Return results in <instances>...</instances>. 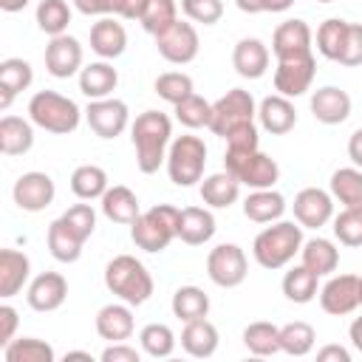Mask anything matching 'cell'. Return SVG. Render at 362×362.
Returning a JSON list of instances; mask_svg holds the SVG:
<instances>
[{
	"label": "cell",
	"instance_id": "57",
	"mask_svg": "<svg viewBox=\"0 0 362 362\" xmlns=\"http://www.w3.org/2000/svg\"><path fill=\"white\" fill-rule=\"evenodd\" d=\"M348 158L354 161V167H359V170H362V127H359V130H354V133H351V139H348Z\"/></svg>",
	"mask_w": 362,
	"mask_h": 362
},
{
	"label": "cell",
	"instance_id": "49",
	"mask_svg": "<svg viewBox=\"0 0 362 362\" xmlns=\"http://www.w3.org/2000/svg\"><path fill=\"white\" fill-rule=\"evenodd\" d=\"M334 238L342 243V246H362V209H354V206H342L339 215H334Z\"/></svg>",
	"mask_w": 362,
	"mask_h": 362
},
{
	"label": "cell",
	"instance_id": "37",
	"mask_svg": "<svg viewBox=\"0 0 362 362\" xmlns=\"http://www.w3.org/2000/svg\"><path fill=\"white\" fill-rule=\"evenodd\" d=\"M317 291H320V274H314L308 266L300 263V266H294V269H288L283 274L286 300H291L297 305H305V303H311L317 297Z\"/></svg>",
	"mask_w": 362,
	"mask_h": 362
},
{
	"label": "cell",
	"instance_id": "55",
	"mask_svg": "<svg viewBox=\"0 0 362 362\" xmlns=\"http://www.w3.org/2000/svg\"><path fill=\"white\" fill-rule=\"evenodd\" d=\"M99 359H102V362H139L141 354H139L133 345H127V342H110V345L99 354Z\"/></svg>",
	"mask_w": 362,
	"mask_h": 362
},
{
	"label": "cell",
	"instance_id": "17",
	"mask_svg": "<svg viewBox=\"0 0 362 362\" xmlns=\"http://www.w3.org/2000/svg\"><path fill=\"white\" fill-rule=\"evenodd\" d=\"M65 297H68V280L59 272H40L25 288V303L40 314L57 311L65 303Z\"/></svg>",
	"mask_w": 362,
	"mask_h": 362
},
{
	"label": "cell",
	"instance_id": "51",
	"mask_svg": "<svg viewBox=\"0 0 362 362\" xmlns=\"http://www.w3.org/2000/svg\"><path fill=\"white\" fill-rule=\"evenodd\" d=\"M59 218H62L82 240H88V238L93 235V229H96V212H93L90 204H74V206H68Z\"/></svg>",
	"mask_w": 362,
	"mask_h": 362
},
{
	"label": "cell",
	"instance_id": "2",
	"mask_svg": "<svg viewBox=\"0 0 362 362\" xmlns=\"http://www.w3.org/2000/svg\"><path fill=\"white\" fill-rule=\"evenodd\" d=\"M300 249H303V226L297 221H274L272 226L260 229L252 240V255L257 266L269 272L288 266Z\"/></svg>",
	"mask_w": 362,
	"mask_h": 362
},
{
	"label": "cell",
	"instance_id": "1",
	"mask_svg": "<svg viewBox=\"0 0 362 362\" xmlns=\"http://www.w3.org/2000/svg\"><path fill=\"white\" fill-rule=\"evenodd\" d=\"M130 139L136 147V167L144 175H153L167 161V150L173 141V122L161 110H144L130 124Z\"/></svg>",
	"mask_w": 362,
	"mask_h": 362
},
{
	"label": "cell",
	"instance_id": "23",
	"mask_svg": "<svg viewBox=\"0 0 362 362\" xmlns=\"http://www.w3.org/2000/svg\"><path fill=\"white\" fill-rule=\"evenodd\" d=\"M90 48L102 59H116L127 48V31L116 17H99L90 25Z\"/></svg>",
	"mask_w": 362,
	"mask_h": 362
},
{
	"label": "cell",
	"instance_id": "20",
	"mask_svg": "<svg viewBox=\"0 0 362 362\" xmlns=\"http://www.w3.org/2000/svg\"><path fill=\"white\" fill-rule=\"evenodd\" d=\"M311 113L320 124H342L351 116V96L337 85H322L311 93Z\"/></svg>",
	"mask_w": 362,
	"mask_h": 362
},
{
	"label": "cell",
	"instance_id": "10",
	"mask_svg": "<svg viewBox=\"0 0 362 362\" xmlns=\"http://www.w3.org/2000/svg\"><path fill=\"white\" fill-rule=\"evenodd\" d=\"M156 48L158 54L170 62V65H187L198 57L201 40L192 23L187 20H175L170 28H164L161 34H156Z\"/></svg>",
	"mask_w": 362,
	"mask_h": 362
},
{
	"label": "cell",
	"instance_id": "56",
	"mask_svg": "<svg viewBox=\"0 0 362 362\" xmlns=\"http://www.w3.org/2000/svg\"><path fill=\"white\" fill-rule=\"evenodd\" d=\"M317 359L320 362H351V351L342 345H322L317 351Z\"/></svg>",
	"mask_w": 362,
	"mask_h": 362
},
{
	"label": "cell",
	"instance_id": "19",
	"mask_svg": "<svg viewBox=\"0 0 362 362\" xmlns=\"http://www.w3.org/2000/svg\"><path fill=\"white\" fill-rule=\"evenodd\" d=\"M96 334L107 342H127L136 331V320H133V305L127 303H107L96 311Z\"/></svg>",
	"mask_w": 362,
	"mask_h": 362
},
{
	"label": "cell",
	"instance_id": "48",
	"mask_svg": "<svg viewBox=\"0 0 362 362\" xmlns=\"http://www.w3.org/2000/svg\"><path fill=\"white\" fill-rule=\"evenodd\" d=\"M175 119L189 127V130H198V127H209V119H212V102H206L204 96L192 93L187 96L184 102L175 105Z\"/></svg>",
	"mask_w": 362,
	"mask_h": 362
},
{
	"label": "cell",
	"instance_id": "30",
	"mask_svg": "<svg viewBox=\"0 0 362 362\" xmlns=\"http://www.w3.org/2000/svg\"><path fill=\"white\" fill-rule=\"evenodd\" d=\"M99 201H102V212H105V218L113 221V223H124V226H130V223L141 215V206H139L136 192H133L130 187H124V184H113V187H107V192H105Z\"/></svg>",
	"mask_w": 362,
	"mask_h": 362
},
{
	"label": "cell",
	"instance_id": "12",
	"mask_svg": "<svg viewBox=\"0 0 362 362\" xmlns=\"http://www.w3.org/2000/svg\"><path fill=\"white\" fill-rule=\"evenodd\" d=\"M11 198H14V204H17L23 212H42V209H48V206L54 204V198H57L54 178H51L48 173H40V170L23 173V175L14 181Z\"/></svg>",
	"mask_w": 362,
	"mask_h": 362
},
{
	"label": "cell",
	"instance_id": "47",
	"mask_svg": "<svg viewBox=\"0 0 362 362\" xmlns=\"http://www.w3.org/2000/svg\"><path fill=\"white\" fill-rule=\"evenodd\" d=\"M178 20V3L175 0H147L139 23L147 34H161L164 28H170Z\"/></svg>",
	"mask_w": 362,
	"mask_h": 362
},
{
	"label": "cell",
	"instance_id": "6",
	"mask_svg": "<svg viewBox=\"0 0 362 362\" xmlns=\"http://www.w3.org/2000/svg\"><path fill=\"white\" fill-rule=\"evenodd\" d=\"M167 175L175 187H195L204 178L206 167V144L201 136H175L167 150Z\"/></svg>",
	"mask_w": 362,
	"mask_h": 362
},
{
	"label": "cell",
	"instance_id": "53",
	"mask_svg": "<svg viewBox=\"0 0 362 362\" xmlns=\"http://www.w3.org/2000/svg\"><path fill=\"white\" fill-rule=\"evenodd\" d=\"M257 147H260V133L255 122L240 124L226 136V150H257Z\"/></svg>",
	"mask_w": 362,
	"mask_h": 362
},
{
	"label": "cell",
	"instance_id": "21",
	"mask_svg": "<svg viewBox=\"0 0 362 362\" xmlns=\"http://www.w3.org/2000/svg\"><path fill=\"white\" fill-rule=\"evenodd\" d=\"M257 122L266 133L272 136H286L288 130H294L297 124V110L294 102L283 93H272L257 105Z\"/></svg>",
	"mask_w": 362,
	"mask_h": 362
},
{
	"label": "cell",
	"instance_id": "46",
	"mask_svg": "<svg viewBox=\"0 0 362 362\" xmlns=\"http://www.w3.org/2000/svg\"><path fill=\"white\" fill-rule=\"evenodd\" d=\"M153 88H156V93H158L164 102H170L173 107H175L178 102H184L187 96H192V93H195L192 76H189V74H184V71H164V74H158Z\"/></svg>",
	"mask_w": 362,
	"mask_h": 362
},
{
	"label": "cell",
	"instance_id": "50",
	"mask_svg": "<svg viewBox=\"0 0 362 362\" xmlns=\"http://www.w3.org/2000/svg\"><path fill=\"white\" fill-rule=\"evenodd\" d=\"M181 11L189 23L215 25L223 17V3L221 0H181Z\"/></svg>",
	"mask_w": 362,
	"mask_h": 362
},
{
	"label": "cell",
	"instance_id": "36",
	"mask_svg": "<svg viewBox=\"0 0 362 362\" xmlns=\"http://www.w3.org/2000/svg\"><path fill=\"white\" fill-rule=\"evenodd\" d=\"M107 173L99 164H79L71 173V192L79 201H96L107 192Z\"/></svg>",
	"mask_w": 362,
	"mask_h": 362
},
{
	"label": "cell",
	"instance_id": "60",
	"mask_svg": "<svg viewBox=\"0 0 362 362\" xmlns=\"http://www.w3.org/2000/svg\"><path fill=\"white\" fill-rule=\"evenodd\" d=\"M235 6L243 14H260L263 11V0H235Z\"/></svg>",
	"mask_w": 362,
	"mask_h": 362
},
{
	"label": "cell",
	"instance_id": "44",
	"mask_svg": "<svg viewBox=\"0 0 362 362\" xmlns=\"http://www.w3.org/2000/svg\"><path fill=\"white\" fill-rule=\"evenodd\" d=\"M139 342H141V351L153 359H167L175 351V334L164 322H147L139 331Z\"/></svg>",
	"mask_w": 362,
	"mask_h": 362
},
{
	"label": "cell",
	"instance_id": "5",
	"mask_svg": "<svg viewBox=\"0 0 362 362\" xmlns=\"http://www.w3.org/2000/svg\"><path fill=\"white\" fill-rule=\"evenodd\" d=\"M175 238H178V209L170 204H156L130 223V240L150 255L164 252Z\"/></svg>",
	"mask_w": 362,
	"mask_h": 362
},
{
	"label": "cell",
	"instance_id": "31",
	"mask_svg": "<svg viewBox=\"0 0 362 362\" xmlns=\"http://www.w3.org/2000/svg\"><path fill=\"white\" fill-rule=\"evenodd\" d=\"M218 342H221L218 328H215L206 317L184 322V331H181V348H184L189 356H195V359H206V356H212V354L218 351Z\"/></svg>",
	"mask_w": 362,
	"mask_h": 362
},
{
	"label": "cell",
	"instance_id": "40",
	"mask_svg": "<svg viewBox=\"0 0 362 362\" xmlns=\"http://www.w3.org/2000/svg\"><path fill=\"white\" fill-rule=\"evenodd\" d=\"M6 362H54L57 354L45 339L37 337H14L8 345H3Z\"/></svg>",
	"mask_w": 362,
	"mask_h": 362
},
{
	"label": "cell",
	"instance_id": "59",
	"mask_svg": "<svg viewBox=\"0 0 362 362\" xmlns=\"http://www.w3.org/2000/svg\"><path fill=\"white\" fill-rule=\"evenodd\" d=\"M291 6H294V0H263V11H272V14L288 11Z\"/></svg>",
	"mask_w": 362,
	"mask_h": 362
},
{
	"label": "cell",
	"instance_id": "42",
	"mask_svg": "<svg viewBox=\"0 0 362 362\" xmlns=\"http://www.w3.org/2000/svg\"><path fill=\"white\" fill-rule=\"evenodd\" d=\"M348 20H339V17H328L325 23H320L317 28V51L331 59V62H339V54L345 48V37H348Z\"/></svg>",
	"mask_w": 362,
	"mask_h": 362
},
{
	"label": "cell",
	"instance_id": "25",
	"mask_svg": "<svg viewBox=\"0 0 362 362\" xmlns=\"http://www.w3.org/2000/svg\"><path fill=\"white\" fill-rule=\"evenodd\" d=\"M31 277V260L20 249H0V297L11 300Z\"/></svg>",
	"mask_w": 362,
	"mask_h": 362
},
{
	"label": "cell",
	"instance_id": "8",
	"mask_svg": "<svg viewBox=\"0 0 362 362\" xmlns=\"http://www.w3.org/2000/svg\"><path fill=\"white\" fill-rule=\"evenodd\" d=\"M257 116V105L255 96L243 88H232L226 90L218 102H212V119H209V130L221 139H226L235 127L255 122Z\"/></svg>",
	"mask_w": 362,
	"mask_h": 362
},
{
	"label": "cell",
	"instance_id": "15",
	"mask_svg": "<svg viewBox=\"0 0 362 362\" xmlns=\"http://www.w3.org/2000/svg\"><path fill=\"white\" fill-rule=\"evenodd\" d=\"M320 308L334 317L354 314L359 308V277L356 274H334L320 288Z\"/></svg>",
	"mask_w": 362,
	"mask_h": 362
},
{
	"label": "cell",
	"instance_id": "18",
	"mask_svg": "<svg viewBox=\"0 0 362 362\" xmlns=\"http://www.w3.org/2000/svg\"><path fill=\"white\" fill-rule=\"evenodd\" d=\"M311 42H314V34L308 28L305 20H286L274 28L272 34V51L277 59H297V57H305L311 54Z\"/></svg>",
	"mask_w": 362,
	"mask_h": 362
},
{
	"label": "cell",
	"instance_id": "22",
	"mask_svg": "<svg viewBox=\"0 0 362 362\" xmlns=\"http://www.w3.org/2000/svg\"><path fill=\"white\" fill-rule=\"evenodd\" d=\"M232 68L243 79H260L269 71V48L257 37H243L232 48Z\"/></svg>",
	"mask_w": 362,
	"mask_h": 362
},
{
	"label": "cell",
	"instance_id": "64",
	"mask_svg": "<svg viewBox=\"0 0 362 362\" xmlns=\"http://www.w3.org/2000/svg\"><path fill=\"white\" fill-rule=\"evenodd\" d=\"M317 3H334V0H317Z\"/></svg>",
	"mask_w": 362,
	"mask_h": 362
},
{
	"label": "cell",
	"instance_id": "24",
	"mask_svg": "<svg viewBox=\"0 0 362 362\" xmlns=\"http://www.w3.org/2000/svg\"><path fill=\"white\" fill-rule=\"evenodd\" d=\"M215 215L206 206H184L178 209V240L187 246H204L215 235Z\"/></svg>",
	"mask_w": 362,
	"mask_h": 362
},
{
	"label": "cell",
	"instance_id": "32",
	"mask_svg": "<svg viewBox=\"0 0 362 362\" xmlns=\"http://www.w3.org/2000/svg\"><path fill=\"white\" fill-rule=\"evenodd\" d=\"M286 212V198L269 187V189H252L246 198H243V215L255 223H274L280 221Z\"/></svg>",
	"mask_w": 362,
	"mask_h": 362
},
{
	"label": "cell",
	"instance_id": "7",
	"mask_svg": "<svg viewBox=\"0 0 362 362\" xmlns=\"http://www.w3.org/2000/svg\"><path fill=\"white\" fill-rule=\"evenodd\" d=\"M223 170L232 173L240 181V187H249V189H269L280 178L277 161L266 156L260 147L257 150H226Z\"/></svg>",
	"mask_w": 362,
	"mask_h": 362
},
{
	"label": "cell",
	"instance_id": "3",
	"mask_svg": "<svg viewBox=\"0 0 362 362\" xmlns=\"http://www.w3.org/2000/svg\"><path fill=\"white\" fill-rule=\"evenodd\" d=\"M105 286L113 297H119L127 305H144L156 288L153 274L133 255H116L105 266Z\"/></svg>",
	"mask_w": 362,
	"mask_h": 362
},
{
	"label": "cell",
	"instance_id": "43",
	"mask_svg": "<svg viewBox=\"0 0 362 362\" xmlns=\"http://www.w3.org/2000/svg\"><path fill=\"white\" fill-rule=\"evenodd\" d=\"M317 342V331L303 322V320H294V322H286L280 325V351L288 354V356H305L311 354Z\"/></svg>",
	"mask_w": 362,
	"mask_h": 362
},
{
	"label": "cell",
	"instance_id": "28",
	"mask_svg": "<svg viewBox=\"0 0 362 362\" xmlns=\"http://www.w3.org/2000/svg\"><path fill=\"white\" fill-rule=\"evenodd\" d=\"M116 85H119V71L107 59L90 62V65H85L79 71V90L88 99H107V96H113Z\"/></svg>",
	"mask_w": 362,
	"mask_h": 362
},
{
	"label": "cell",
	"instance_id": "61",
	"mask_svg": "<svg viewBox=\"0 0 362 362\" xmlns=\"http://www.w3.org/2000/svg\"><path fill=\"white\" fill-rule=\"evenodd\" d=\"M28 3H31V0H0V8H3L6 14H14V11H23Z\"/></svg>",
	"mask_w": 362,
	"mask_h": 362
},
{
	"label": "cell",
	"instance_id": "11",
	"mask_svg": "<svg viewBox=\"0 0 362 362\" xmlns=\"http://www.w3.org/2000/svg\"><path fill=\"white\" fill-rule=\"evenodd\" d=\"M85 122L99 139H116L130 124V110L122 99H90L85 107Z\"/></svg>",
	"mask_w": 362,
	"mask_h": 362
},
{
	"label": "cell",
	"instance_id": "34",
	"mask_svg": "<svg viewBox=\"0 0 362 362\" xmlns=\"http://www.w3.org/2000/svg\"><path fill=\"white\" fill-rule=\"evenodd\" d=\"M74 8L85 17H122L139 20L147 0H71Z\"/></svg>",
	"mask_w": 362,
	"mask_h": 362
},
{
	"label": "cell",
	"instance_id": "39",
	"mask_svg": "<svg viewBox=\"0 0 362 362\" xmlns=\"http://www.w3.org/2000/svg\"><path fill=\"white\" fill-rule=\"evenodd\" d=\"M331 195L342 206L362 209V170L359 167H339L331 173Z\"/></svg>",
	"mask_w": 362,
	"mask_h": 362
},
{
	"label": "cell",
	"instance_id": "41",
	"mask_svg": "<svg viewBox=\"0 0 362 362\" xmlns=\"http://www.w3.org/2000/svg\"><path fill=\"white\" fill-rule=\"evenodd\" d=\"M243 345L255 356H272L280 351V328L274 322L257 320L243 328Z\"/></svg>",
	"mask_w": 362,
	"mask_h": 362
},
{
	"label": "cell",
	"instance_id": "45",
	"mask_svg": "<svg viewBox=\"0 0 362 362\" xmlns=\"http://www.w3.org/2000/svg\"><path fill=\"white\" fill-rule=\"evenodd\" d=\"M68 23H71L68 0H40V6H37V25H40L42 34H48V37L68 34Z\"/></svg>",
	"mask_w": 362,
	"mask_h": 362
},
{
	"label": "cell",
	"instance_id": "52",
	"mask_svg": "<svg viewBox=\"0 0 362 362\" xmlns=\"http://www.w3.org/2000/svg\"><path fill=\"white\" fill-rule=\"evenodd\" d=\"M339 65H348V68L362 65V23L348 25V37H345V48L339 54Z\"/></svg>",
	"mask_w": 362,
	"mask_h": 362
},
{
	"label": "cell",
	"instance_id": "13",
	"mask_svg": "<svg viewBox=\"0 0 362 362\" xmlns=\"http://www.w3.org/2000/svg\"><path fill=\"white\" fill-rule=\"evenodd\" d=\"M314 76H317V59H314V54H305V57H297V59H277V68H274V90L283 93V96H288V99H297L305 90H311Z\"/></svg>",
	"mask_w": 362,
	"mask_h": 362
},
{
	"label": "cell",
	"instance_id": "9",
	"mask_svg": "<svg viewBox=\"0 0 362 362\" xmlns=\"http://www.w3.org/2000/svg\"><path fill=\"white\" fill-rule=\"evenodd\" d=\"M206 274L215 286L221 288H235L246 280L249 274V260L246 252L238 243H218L206 255Z\"/></svg>",
	"mask_w": 362,
	"mask_h": 362
},
{
	"label": "cell",
	"instance_id": "58",
	"mask_svg": "<svg viewBox=\"0 0 362 362\" xmlns=\"http://www.w3.org/2000/svg\"><path fill=\"white\" fill-rule=\"evenodd\" d=\"M348 337H351V345L362 354V317H356L354 322H351V328H348Z\"/></svg>",
	"mask_w": 362,
	"mask_h": 362
},
{
	"label": "cell",
	"instance_id": "16",
	"mask_svg": "<svg viewBox=\"0 0 362 362\" xmlns=\"http://www.w3.org/2000/svg\"><path fill=\"white\" fill-rule=\"evenodd\" d=\"M82 65V45L76 37L71 34H59L51 37V42L45 45V71L57 79H68L74 74H79Z\"/></svg>",
	"mask_w": 362,
	"mask_h": 362
},
{
	"label": "cell",
	"instance_id": "63",
	"mask_svg": "<svg viewBox=\"0 0 362 362\" xmlns=\"http://www.w3.org/2000/svg\"><path fill=\"white\" fill-rule=\"evenodd\" d=\"M359 305H362V277H359Z\"/></svg>",
	"mask_w": 362,
	"mask_h": 362
},
{
	"label": "cell",
	"instance_id": "14",
	"mask_svg": "<svg viewBox=\"0 0 362 362\" xmlns=\"http://www.w3.org/2000/svg\"><path fill=\"white\" fill-rule=\"evenodd\" d=\"M294 221L303 229H320L328 221H334V195L320 187H305L294 195Z\"/></svg>",
	"mask_w": 362,
	"mask_h": 362
},
{
	"label": "cell",
	"instance_id": "54",
	"mask_svg": "<svg viewBox=\"0 0 362 362\" xmlns=\"http://www.w3.org/2000/svg\"><path fill=\"white\" fill-rule=\"evenodd\" d=\"M17 325H20V314L14 305L3 303L0 305V345H8L17 334Z\"/></svg>",
	"mask_w": 362,
	"mask_h": 362
},
{
	"label": "cell",
	"instance_id": "4",
	"mask_svg": "<svg viewBox=\"0 0 362 362\" xmlns=\"http://www.w3.org/2000/svg\"><path fill=\"white\" fill-rule=\"evenodd\" d=\"M82 113L85 110H79V105L74 99H68L57 90H37L28 99V119L54 136L74 133L82 122Z\"/></svg>",
	"mask_w": 362,
	"mask_h": 362
},
{
	"label": "cell",
	"instance_id": "27",
	"mask_svg": "<svg viewBox=\"0 0 362 362\" xmlns=\"http://www.w3.org/2000/svg\"><path fill=\"white\" fill-rule=\"evenodd\" d=\"M201 201L209 206V209H229L238 198H240V181L232 175V173H212L206 178H201Z\"/></svg>",
	"mask_w": 362,
	"mask_h": 362
},
{
	"label": "cell",
	"instance_id": "33",
	"mask_svg": "<svg viewBox=\"0 0 362 362\" xmlns=\"http://www.w3.org/2000/svg\"><path fill=\"white\" fill-rule=\"evenodd\" d=\"M82 246H85V240L62 218L51 221V226H48V252H51L54 260H59V263H76L82 257Z\"/></svg>",
	"mask_w": 362,
	"mask_h": 362
},
{
	"label": "cell",
	"instance_id": "38",
	"mask_svg": "<svg viewBox=\"0 0 362 362\" xmlns=\"http://www.w3.org/2000/svg\"><path fill=\"white\" fill-rule=\"evenodd\" d=\"M170 308H173V317H178L181 322L201 320L209 314V294L198 286H178Z\"/></svg>",
	"mask_w": 362,
	"mask_h": 362
},
{
	"label": "cell",
	"instance_id": "35",
	"mask_svg": "<svg viewBox=\"0 0 362 362\" xmlns=\"http://www.w3.org/2000/svg\"><path fill=\"white\" fill-rule=\"evenodd\" d=\"M300 257H303V266H308V269H311L314 274H320V277L337 272V266H339V249H337L334 240H328V238L303 240Z\"/></svg>",
	"mask_w": 362,
	"mask_h": 362
},
{
	"label": "cell",
	"instance_id": "62",
	"mask_svg": "<svg viewBox=\"0 0 362 362\" xmlns=\"http://www.w3.org/2000/svg\"><path fill=\"white\" fill-rule=\"evenodd\" d=\"M68 359H88V362H90L93 356H90V351H68V354H65V362H68Z\"/></svg>",
	"mask_w": 362,
	"mask_h": 362
},
{
	"label": "cell",
	"instance_id": "29",
	"mask_svg": "<svg viewBox=\"0 0 362 362\" xmlns=\"http://www.w3.org/2000/svg\"><path fill=\"white\" fill-rule=\"evenodd\" d=\"M34 147V122L6 113L0 119V150L3 156H25Z\"/></svg>",
	"mask_w": 362,
	"mask_h": 362
},
{
	"label": "cell",
	"instance_id": "26",
	"mask_svg": "<svg viewBox=\"0 0 362 362\" xmlns=\"http://www.w3.org/2000/svg\"><path fill=\"white\" fill-rule=\"evenodd\" d=\"M34 82V68L23 57H8L0 62V110H8L14 96Z\"/></svg>",
	"mask_w": 362,
	"mask_h": 362
}]
</instances>
